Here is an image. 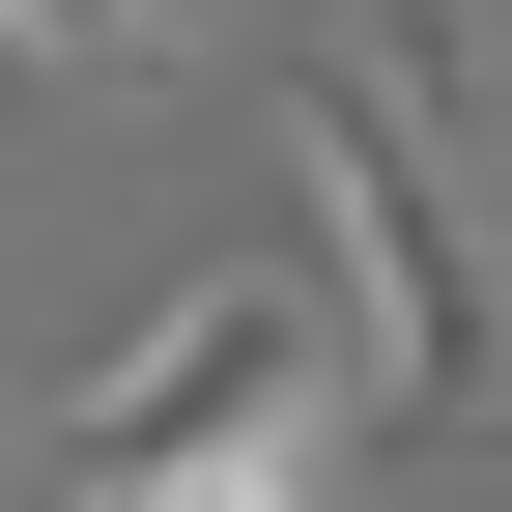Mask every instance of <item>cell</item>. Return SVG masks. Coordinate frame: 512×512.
Instances as JSON below:
<instances>
[{
	"instance_id": "cell-1",
	"label": "cell",
	"mask_w": 512,
	"mask_h": 512,
	"mask_svg": "<svg viewBox=\"0 0 512 512\" xmlns=\"http://www.w3.org/2000/svg\"><path fill=\"white\" fill-rule=\"evenodd\" d=\"M285 171H313V256H342L370 427H484V399H512V256H484L456 114H427L370 29H313V57H285Z\"/></svg>"
},
{
	"instance_id": "cell-2",
	"label": "cell",
	"mask_w": 512,
	"mask_h": 512,
	"mask_svg": "<svg viewBox=\"0 0 512 512\" xmlns=\"http://www.w3.org/2000/svg\"><path fill=\"white\" fill-rule=\"evenodd\" d=\"M313 399H342V285H256V256H228V285H171L143 342L57 399V456L114 484V456H200V427H313Z\"/></svg>"
},
{
	"instance_id": "cell-3",
	"label": "cell",
	"mask_w": 512,
	"mask_h": 512,
	"mask_svg": "<svg viewBox=\"0 0 512 512\" xmlns=\"http://www.w3.org/2000/svg\"><path fill=\"white\" fill-rule=\"evenodd\" d=\"M86 512H342V456L313 427H200V456H114Z\"/></svg>"
},
{
	"instance_id": "cell-4",
	"label": "cell",
	"mask_w": 512,
	"mask_h": 512,
	"mask_svg": "<svg viewBox=\"0 0 512 512\" xmlns=\"http://www.w3.org/2000/svg\"><path fill=\"white\" fill-rule=\"evenodd\" d=\"M342 29H370V57H399V86H427V114H456V143H484V114H512V0H342Z\"/></svg>"
},
{
	"instance_id": "cell-5",
	"label": "cell",
	"mask_w": 512,
	"mask_h": 512,
	"mask_svg": "<svg viewBox=\"0 0 512 512\" xmlns=\"http://www.w3.org/2000/svg\"><path fill=\"white\" fill-rule=\"evenodd\" d=\"M0 57H29V86H143V57H171V0H0Z\"/></svg>"
}]
</instances>
